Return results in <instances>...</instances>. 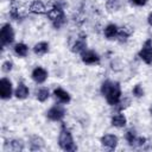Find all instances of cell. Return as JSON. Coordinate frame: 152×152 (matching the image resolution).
Masks as SVG:
<instances>
[{
	"label": "cell",
	"mask_w": 152,
	"mask_h": 152,
	"mask_svg": "<svg viewBox=\"0 0 152 152\" xmlns=\"http://www.w3.org/2000/svg\"><path fill=\"white\" fill-rule=\"evenodd\" d=\"M101 144L109 150H114L118 145V137L114 134H104L101 138Z\"/></svg>",
	"instance_id": "10"
},
{
	"label": "cell",
	"mask_w": 152,
	"mask_h": 152,
	"mask_svg": "<svg viewBox=\"0 0 152 152\" xmlns=\"http://www.w3.org/2000/svg\"><path fill=\"white\" fill-rule=\"evenodd\" d=\"M49 96H50V93H49V90H48L46 88H40V89L37 91V99H38V101H40V102L46 101V100L49 99Z\"/></svg>",
	"instance_id": "23"
},
{
	"label": "cell",
	"mask_w": 152,
	"mask_h": 152,
	"mask_svg": "<svg viewBox=\"0 0 152 152\" xmlns=\"http://www.w3.org/2000/svg\"><path fill=\"white\" fill-rule=\"evenodd\" d=\"M14 52L19 57H25L27 55V52H28V48L24 43H18V44L14 45Z\"/></svg>",
	"instance_id": "20"
},
{
	"label": "cell",
	"mask_w": 152,
	"mask_h": 152,
	"mask_svg": "<svg viewBox=\"0 0 152 152\" xmlns=\"http://www.w3.org/2000/svg\"><path fill=\"white\" fill-rule=\"evenodd\" d=\"M87 50V43H86V36L84 34H80L78 39H76V42L72 44L71 46V51L75 53H82L83 51Z\"/></svg>",
	"instance_id": "9"
},
{
	"label": "cell",
	"mask_w": 152,
	"mask_h": 152,
	"mask_svg": "<svg viewBox=\"0 0 152 152\" xmlns=\"http://www.w3.org/2000/svg\"><path fill=\"white\" fill-rule=\"evenodd\" d=\"M132 33V28L128 27V26H125V27H121L119 31H118V34H116V39L120 42V43H125L127 42L128 37L131 36Z\"/></svg>",
	"instance_id": "15"
},
{
	"label": "cell",
	"mask_w": 152,
	"mask_h": 152,
	"mask_svg": "<svg viewBox=\"0 0 152 152\" xmlns=\"http://www.w3.org/2000/svg\"><path fill=\"white\" fill-rule=\"evenodd\" d=\"M53 95H55V97L61 102V103H68L69 101H70V95H69V93H66L64 89H62V88H56L55 90H53Z\"/></svg>",
	"instance_id": "14"
},
{
	"label": "cell",
	"mask_w": 152,
	"mask_h": 152,
	"mask_svg": "<svg viewBox=\"0 0 152 152\" xmlns=\"http://www.w3.org/2000/svg\"><path fill=\"white\" fill-rule=\"evenodd\" d=\"M126 122H127V120L124 114H115L112 116V125L115 127H119V128L124 127L126 125Z\"/></svg>",
	"instance_id": "19"
},
{
	"label": "cell",
	"mask_w": 152,
	"mask_h": 152,
	"mask_svg": "<svg viewBox=\"0 0 152 152\" xmlns=\"http://www.w3.org/2000/svg\"><path fill=\"white\" fill-rule=\"evenodd\" d=\"M64 115H65V109L61 104H56L46 112V116L52 121H59L64 118Z\"/></svg>",
	"instance_id": "6"
},
{
	"label": "cell",
	"mask_w": 152,
	"mask_h": 152,
	"mask_svg": "<svg viewBox=\"0 0 152 152\" xmlns=\"http://www.w3.org/2000/svg\"><path fill=\"white\" fill-rule=\"evenodd\" d=\"M12 68H13V63H12L11 61L4 62V63H2V66H1V69H2L4 72H10V71L12 70Z\"/></svg>",
	"instance_id": "27"
},
{
	"label": "cell",
	"mask_w": 152,
	"mask_h": 152,
	"mask_svg": "<svg viewBox=\"0 0 152 152\" xmlns=\"http://www.w3.org/2000/svg\"><path fill=\"white\" fill-rule=\"evenodd\" d=\"M14 95H15L18 99H20V100H24V99H26V97L28 96V88H27L23 82H19V83H18V87H17V89H15Z\"/></svg>",
	"instance_id": "16"
},
{
	"label": "cell",
	"mask_w": 152,
	"mask_h": 152,
	"mask_svg": "<svg viewBox=\"0 0 152 152\" xmlns=\"http://www.w3.org/2000/svg\"><path fill=\"white\" fill-rule=\"evenodd\" d=\"M58 144H59L61 148L64 151H76L77 150V146L74 142L72 135H71L70 131L65 127V125H63L61 128L59 137H58Z\"/></svg>",
	"instance_id": "2"
},
{
	"label": "cell",
	"mask_w": 152,
	"mask_h": 152,
	"mask_svg": "<svg viewBox=\"0 0 152 152\" xmlns=\"http://www.w3.org/2000/svg\"><path fill=\"white\" fill-rule=\"evenodd\" d=\"M0 40H1V45L2 46H7V45L13 43V40H14V32H13V28H12V26L10 24H5L1 27Z\"/></svg>",
	"instance_id": "4"
},
{
	"label": "cell",
	"mask_w": 152,
	"mask_h": 152,
	"mask_svg": "<svg viewBox=\"0 0 152 152\" xmlns=\"http://www.w3.org/2000/svg\"><path fill=\"white\" fill-rule=\"evenodd\" d=\"M122 4V0H107L106 1V7L109 10V11H116L120 8Z\"/></svg>",
	"instance_id": "22"
},
{
	"label": "cell",
	"mask_w": 152,
	"mask_h": 152,
	"mask_svg": "<svg viewBox=\"0 0 152 152\" xmlns=\"http://www.w3.org/2000/svg\"><path fill=\"white\" fill-rule=\"evenodd\" d=\"M82 62L86 64H97L100 62V56L93 50H86L81 53Z\"/></svg>",
	"instance_id": "8"
},
{
	"label": "cell",
	"mask_w": 152,
	"mask_h": 152,
	"mask_svg": "<svg viewBox=\"0 0 152 152\" xmlns=\"http://www.w3.org/2000/svg\"><path fill=\"white\" fill-rule=\"evenodd\" d=\"M10 15L12 19L14 20H19L20 19V15H19V10L15 7V6H12L11 10H10Z\"/></svg>",
	"instance_id": "26"
},
{
	"label": "cell",
	"mask_w": 152,
	"mask_h": 152,
	"mask_svg": "<svg viewBox=\"0 0 152 152\" xmlns=\"http://www.w3.org/2000/svg\"><path fill=\"white\" fill-rule=\"evenodd\" d=\"M147 21H148V24L152 26V13L148 15V18H147Z\"/></svg>",
	"instance_id": "30"
},
{
	"label": "cell",
	"mask_w": 152,
	"mask_h": 152,
	"mask_svg": "<svg viewBox=\"0 0 152 152\" xmlns=\"http://www.w3.org/2000/svg\"><path fill=\"white\" fill-rule=\"evenodd\" d=\"M48 17L50 18V20L52 21L53 26L56 28H59L64 23H65V15H64V11L62 8V6L59 4H55L49 11H48Z\"/></svg>",
	"instance_id": "3"
},
{
	"label": "cell",
	"mask_w": 152,
	"mask_h": 152,
	"mask_svg": "<svg viewBox=\"0 0 152 152\" xmlns=\"http://www.w3.org/2000/svg\"><path fill=\"white\" fill-rule=\"evenodd\" d=\"M133 95H134L135 97H141V96H144V89H142V87H141L140 84L134 86V88H133Z\"/></svg>",
	"instance_id": "25"
},
{
	"label": "cell",
	"mask_w": 152,
	"mask_h": 152,
	"mask_svg": "<svg viewBox=\"0 0 152 152\" xmlns=\"http://www.w3.org/2000/svg\"><path fill=\"white\" fill-rule=\"evenodd\" d=\"M0 96L4 100L12 96V82L6 77L0 80Z\"/></svg>",
	"instance_id": "7"
},
{
	"label": "cell",
	"mask_w": 152,
	"mask_h": 152,
	"mask_svg": "<svg viewBox=\"0 0 152 152\" xmlns=\"http://www.w3.org/2000/svg\"><path fill=\"white\" fill-rule=\"evenodd\" d=\"M139 57L146 63V64H152V40L147 39L141 50L139 51Z\"/></svg>",
	"instance_id": "5"
},
{
	"label": "cell",
	"mask_w": 152,
	"mask_h": 152,
	"mask_svg": "<svg viewBox=\"0 0 152 152\" xmlns=\"http://www.w3.org/2000/svg\"><path fill=\"white\" fill-rule=\"evenodd\" d=\"M118 31H119V27L115 25V24H109L104 27V36L108 38V39H113L116 37L118 34Z\"/></svg>",
	"instance_id": "17"
},
{
	"label": "cell",
	"mask_w": 152,
	"mask_h": 152,
	"mask_svg": "<svg viewBox=\"0 0 152 152\" xmlns=\"http://www.w3.org/2000/svg\"><path fill=\"white\" fill-rule=\"evenodd\" d=\"M131 2L137 5V6H144L147 2V0H131Z\"/></svg>",
	"instance_id": "29"
},
{
	"label": "cell",
	"mask_w": 152,
	"mask_h": 152,
	"mask_svg": "<svg viewBox=\"0 0 152 152\" xmlns=\"http://www.w3.org/2000/svg\"><path fill=\"white\" fill-rule=\"evenodd\" d=\"M44 140L38 135H32L30 138V150L31 151H40L44 148Z\"/></svg>",
	"instance_id": "13"
},
{
	"label": "cell",
	"mask_w": 152,
	"mask_h": 152,
	"mask_svg": "<svg viewBox=\"0 0 152 152\" xmlns=\"http://www.w3.org/2000/svg\"><path fill=\"white\" fill-rule=\"evenodd\" d=\"M49 51V44L46 42H39L33 46V52L38 56L45 55Z\"/></svg>",
	"instance_id": "18"
},
{
	"label": "cell",
	"mask_w": 152,
	"mask_h": 152,
	"mask_svg": "<svg viewBox=\"0 0 152 152\" xmlns=\"http://www.w3.org/2000/svg\"><path fill=\"white\" fill-rule=\"evenodd\" d=\"M145 142H146V138L139 137V138H137V139H135V141H134L133 146H142Z\"/></svg>",
	"instance_id": "28"
},
{
	"label": "cell",
	"mask_w": 152,
	"mask_h": 152,
	"mask_svg": "<svg viewBox=\"0 0 152 152\" xmlns=\"http://www.w3.org/2000/svg\"><path fill=\"white\" fill-rule=\"evenodd\" d=\"M101 93L106 96V100L110 106H116L120 102L121 89L118 82H112L108 80L104 81L101 86Z\"/></svg>",
	"instance_id": "1"
},
{
	"label": "cell",
	"mask_w": 152,
	"mask_h": 152,
	"mask_svg": "<svg viewBox=\"0 0 152 152\" xmlns=\"http://www.w3.org/2000/svg\"><path fill=\"white\" fill-rule=\"evenodd\" d=\"M8 147H10V150H12V151L19 152V151H23V150H24V142H23L21 140L14 139V140H11V141H10Z\"/></svg>",
	"instance_id": "21"
},
{
	"label": "cell",
	"mask_w": 152,
	"mask_h": 152,
	"mask_svg": "<svg viewBox=\"0 0 152 152\" xmlns=\"http://www.w3.org/2000/svg\"><path fill=\"white\" fill-rule=\"evenodd\" d=\"M32 78H33V81L37 82V83H43V82H45V80L48 78V71H46L45 69L40 68V66H37V68H34L33 71H32Z\"/></svg>",
	"instance_id": "11"
},
{
	"label": "cell",
	"mask_w": 152,
	"mask_h": 152,
	"mask_svg": "<svg viewBox=\"0 0 152 152\" xmlns=\"http://www.w3.org/2000/svg\"><path fill=\"white\" fill-rule=\"evenodd\" d=\"M151 114H152V107H151Z\"/></svg>",
	"instance_id": "31"
},
{
	"label": "cell",
	"mask_w": 152,
	"mask_h": 152,
	"mask_svg": "<svg viewBox=\"0 0 152 152\" xmlns=\"http://www.w3.org/2000/svg\"><path fill=\"white\" fill-rule=\"evenodd\" d=\"M125 139L127 140V142H128L131 146H133V144H134V141H135V139H137L134 131H132V129L127 131V132H126V134H125Z\"/></svg>",
	"instance_id": "24"
},
{
	"label": "cell",
	"mask_w": 152,
	"mask_h": 152,
	"mask_svg": "<svg viewBox=\"0 0 152 152\" xmlns=\"http://www.w3.org/2000/svg\"><path fill=\"white\" fill-rule=\"evenodd\" d=\"M28 10H30V12H32V13H34V14H45V13H48L46 7H45L44 4H43L42 1H39V0L32 1V2L30 4V6H28Z\"/></svg>",
	"instance_id": "12"
}]
</instances>
